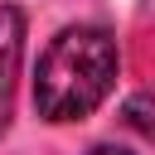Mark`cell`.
Instances as JSON below:
<instances>
[{
    "label": "cell",
    "instance_id": "277c9868",
    "mask_svg": "<svg viewBox=\"0 0 155 155\" xmlns=\"http://www.w3.org/2000/svg\"><path fill=\"white\" fill-rule=\"evenodd\" d=\"M87 155H131V150H121V145H92Z\"/></svg>",
    "mask_w": 155,
    "mask_h": 155
},
{
    "label": "cell",
    "instance_id": "3957f363",
    "mask_svg": "<svg viewBox=\"0 0 155 155\" xmlns=\"http://www.w3.org/2000/svg\"><path fill=\"white\" fill-rule=\"evenodd\" d=\"M126 121H131L136 131L155 136V107H150V97H131V102H126Z\"/></svg>",
    "mask_w": 155,
    "mask_h": 155
},
{
    "label": "cell",
    "instance_id": "6da1fadb",
    "mask_svg": "<svg viewBox=\"0 0 155 155\" xmlns=\"http://www.w3.org/2000/svg\"><path fill=\"white\" fill-rule=\"evenodd\" d=\"M116 39L102 24H63L34 68V111L48 126L87 121L116 87Z\"/></svg>",
    "mask_w": 155,
    "mask_h": 155
},
{
    "label": "cell",
    "instance_id": "7a4b0ae2",
    "mask_svg": "<svg viewBox=\"0 0 155 155\" xmlns=\"http://www.w3.org/2000/svg\"><path fill=\"white\" fill-rule=\"evenodd\" d=\"M19 63H24V10L10 5V0H0V136L15 121Z\"/></svg>",
    "mask_w": 155,
    "mask_h": 155
}]
</instances>
